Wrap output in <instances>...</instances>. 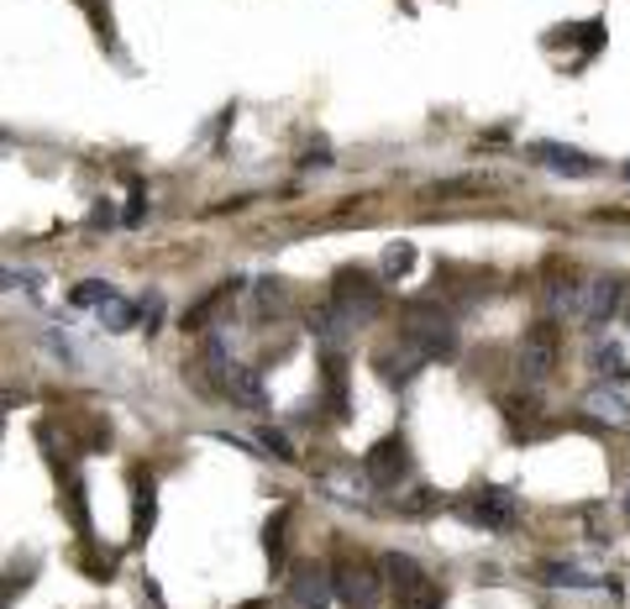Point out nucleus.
<instances>
[{
    "label": "nucleus",
    "instance_id": "4468645a",
    "mask_svg": "<svg viewBox=\"0 0 630 609\" xmlns=\"http://www.w3.org/2000/svg\"><path fill=\"white\" fill-rule=\"evenodd\" d=\"M132 542H148L152 536V525H158V488H152V478H132Z\"/></svg>",
    "mask_w": 630,
    "mask_h": 609
},
{
    "label": "nucleus",
    "instance_id": "393cba45",
    "mask_svg": "<svg viewBox=\"0 0 630 609\" xmlns=\"http://www.w3.org/2000/svg\"><path fill=\"white\" fill-rule=\"evenodd\" d=\"M410 269H416V247H410V243H394L390 252H384V274L399 278V274H410Z\"/></svg>",
    "mask_w": 630,
    "mask_h": 609
},
{
    "label": "nucleus",
    "instance_id": "2eb2a0df",
    "mask_svg": "<svg viewBox=\"0 0 630 609\" xmlns=\"http://www.w3.org/2000/svg\"><path fill=\"white\" fill-rule=\"evenodd\" d=\"M310 332H316V341H321L326 352H342V347H347V332H353V321H347V315H342V310H336V304L326 300L321 310H316Z\"/></svg>",
    "mask_w": 630,
    "mask_h": 609
},
{
    "label": "nucleus",
    "instance_id": "a211bd4d",
    "mask_svg": "<svg viewBox=\"0 0 630 609\" xmlns=\"http://www.w3.org/2000/svg\"><path fill=\"white\" fill-rule=\"evenodd\" d=\"M499 410H505V421L515 426V436H531V431H541V405H536V399H505Z\"/></svg>",
    "mask_w": 630,
    "mask_h": 609
},
{
    "label": "nucleus",
    "instance_id": "f03ea898",
    "mask_svg": "<svg viewBox=\"0 0 630 609\" xmlns=\"http://www.w3.org/2000/svg\"><path fill=\"white\" fill-rule=\"evenodd\" d=\"M331 304H336L353 326H362V321H373V315L384 310V289H379V278L368 274V269H342L336 284H331Z\"/></svg>",
    "mask_w": 630,
    "mask_h": 609
},
{
    "label": "nucleus",
    "instance_id": "f3484780",
    "mask_svg": "<svg viewBox=\"0 0 630 609\" xmlns=\"http://www.w3.org/2000/svg\"><path fill=\"white\" fill-rule=\"evenodd\" d=\"M95 315H100L106 332H132L137 326V304H126L121 295H106V300L95 304Z\"/></svg>",
    "mask_w": 630,
    "mask_h": 609
},
{
    "label": "nucleus",
    "instance_id": "423d86ee",
    "mask_svg": "<svg viewBox=\"0 0 630 609\" xmlns=\"http://www.w3.org/2000/svg\"><path fill=\"white\" fill-rule=\"evenodd\" d=\"M620 304H626V278L604 274L578 289V321H583V326H604L609 315H620Z\"/></svg>",
    "mask_w": 630,
    "mask_h": 609
},
{
    "label": "nucleus",
    "instance_id": "a878e982",
    "mask_svg": "<svg viewBox=\"0 0 630 609\" xmlns=\"http://www.w3.org/2000/svg\"><path fill=\"white\" fill-rule=\"evenodd\" d=\"M106 295H116V289H111V284H106V278H85V284H79V289H74V295H69V300L79 304V310H95V304L106 300Z\"/></svg>",
    "mask_w": 630,
    "mask_h": 609
},
{
    "label": "nucleus",
    "instance_id": "9d476101",
    "mask_svg": "<svg viewBox=\"0 0 630 609\" xmlns=\"http://www.w3.org/2000/svg\"><path fill=\"white\" fill-rule=\"evenodd\" d=\"M578 410H583V421H594V426H609V431L630 426V399L620 395V389H609V384L589 389V395L578 399Z\"/></svg>",
    "mask_w": 630,
    "mask_h": 609
},
{
    "label": "nucleus",
    "instance_id": "bb28decb",
    "mask_svg": "<svg viewBox=\"0 0 630 609\" xmlns=\"http://www.w3.org/2000/svg\"><path fill=\"white\" fill-rule=\"evenodd\" d=\"M258 447H263L269 457H279V462H295V447H289V436H284V431L263 426V431H258Z\"/></svg>",
    "mask_w": 630,
    "mask_h": 609
},
{
    "label": "nucleus",
    "instance_id": "7c9ffc66",
    "mask_svg": "<svg viewBox=\"0 0 630 609\" xmlns=\"http://www.w3.org/2000/svg\"><path fill=\"white\" fill-rule=\"evenodd\" d=\"M626 179H630V169H626Z\"/></svg>",
    "mask_w": 630,
    "mask_h": 609
},
{
    "label": "nucleus",
    "instance_id": "6e6552de",
    "mask_svg": "<svg viewBox=\"0 0 630 609\" xmlns=\"http://www.w3.org/2000/svg\"><path fill=\"white\" fill-rule=\"evenodd\" d=\"M362 473H368V484L373 488H394L405 473H410V447H405L399 436H384L373 452L362 457Z\"/></svg>",
    "mask_w": 630,
    "mask_h": 609
},
{
    "label": "nucleus",
    "instance_id": "1a4fd4ad",
    "mask_svg": "<svg viewBox=\"0 0 630 609\" xmlns=\"http://www.w3.org/2000/svg\"><path fill=\"white\" fill-rule=\"evenodd\" d=\"M331 573L316 568V562H300L289 573V609H331Z\"/></svg>",
    "mask_w": 630,
    "mask_h": 609
},
{
    "label": "nucleus",
    "instance_id": "9b49d317",
    "mask_svg": "<svg viewBox=\"0 0 630 609\" xmlns=\"http://www.w3.org/2000/svg\"><path fill=\"white\" fill-rule=\"evenodd\" d=\"M316 484H321V494H331L336 505H362L368 499V473H358V462H331V468H321L316 473Z\"/></svg>",
    "mask_w": 630,
    "mask_h": 609
},
{
    "label": "nucleus",
    "instance_id": "4be33fe9",
    "mask_svg": "<svg viewBox=\"0 0 630 609\" xmlns=\"http://www.w3.org/2000/svg\"><path fill=\"white\" fill-rule=\"evenodd\" d=\"M63 505H69V520H74V531H79V536H90V505H85V484H79V478L69 484Z\"/></svg>",
    "mask_w": 630,
    "mask_h": 609
},
{
    "label": "nucleus",
    "instance_id": "dca6fc26",
    "mask_svg": "<svg viewBox=\"0 0 630 609\" xmlns=\"http://www.w3.org/2000/svg\"><path fill=\"white\" fill-rule=\"evenodd\" d=\"M536 579L546 588H604L600 573H583V568H572V562H541Z\"/></svg>",
    "mask_w": 630,
    "mask_h": 609
},
{
    "label": "nucleus",
    "instance_id": "0eeeda50",
    "mask_svg": "<svg viewBox=\"0 0 630 609\" xmlns=\"http://www.w3.org/2000/svg\"><path fill=\"white\" fill-rule=\"evenodd\" d=\"M462 515L483 525V531H510L515 515H520V499H515L510 488H479L468 505H462Z\"/></svg>",
    "mask_w": 630,
    "mask_h": 609
},
{
    "label": "nucleus",
    "instance_id": "6ab92c4d",
    "mask_svg": "<svg viewBox=\"0 0 630 609\" xmlns=\"http://www.w3.org/2000/svg\"><path fill=\"white\" fill-rule=\"evenodd\" d=\"M32 568H37V562H11V568H5V579H0V609L11 605V599H16V594H27V583H32Z\"/></svg>",
    "mask_w": 630,
    "mask_h": 609
},
{
    "label": "nucleus",
    "instance_id": "7ed1b4c3",
    "mask_svg": "<svg viewBox=\"0 0 630 609\" xmlns=\"http://www.w3.org/2000/svg\"><path fill=\"white\" fill-rule=\"evenodd\" d=\"M557 352H563V341H557V321H536L531 332L520 336V352H515L520 378H526V384H546V378L557 373Z\"/></svg>",
    "mask_w": 630,
    "mask_h": 609
},
{
    "label": "nucleus",
    "instance_id": "20e7f679",
    "mask_svg": "<svg viewBox=\"0 0 630 609\" xmlns=\"http://www.w3.org/2000/svg\"><path fill=\"white\" fill-rule=\"evenodd\" d=\"M384 579H390V588L399 594V609H442V588L420 573L416 557L390 551V557H384Z\"/></svg>",
    "mask_w": 630,
    "mask_h": 609
},
{
    "label": "nucleus",
    "instance_id": "c756f323",
    "mask_svg": "<svg viewBox=\"0 0 630 609\" xmlns=\"http://www.w3.org/2000/svg\"><path fill=\"white\" fill-rule=\"evenodd\" d=\"M626 326H630V304H626Z\"/></svg>",
    "mask_w": 630,
    "mask_h": 609
},
{
    "label": "nucleus",
    "instance_id": "aec40b11",
    "mask_svg": "<svg viewBox=\"0 0 630 609\" xmlns=\"http://www.w3.org/2000/svg\"><path fill=\"white\" fill-rule=\"evenodd\" d=\"M226 300H232V284H226V289H215V295H206V300L195 304V310L184 315V332H206V321H210V315H215V310H221Z\"/></svg>",
    "mask_w": 630,
    "mask_h": 609
},
{
    "label": "nucleus",
    "instance_id": "39448f33",
    "mask_svg": "<svg viewBox=\"0 0 630 609\" xmlns=\"http://www.w3.org/2000/svg\"><path fill=\"white\" fill-rule=\"evenodd\" d=\"M331 594H336L347 609H379L384 583H379L373 568H362V562H342V568L331 573Z\"/></svg>",
    "mask_w": 630,
    "mask_h": 609
},
{
    "label": "nucleus",
    "instance_id": "ddd939ff",
    "mask_svg": "<svg viewBox=\"0 0 630 609\" xmlns=\"http://www.w3.org/2000/svg\"><path fill=\"white\" fill-rule=\"evenodd\" d=\"M221 389L247 405V410H269V395H263V378H258V368H242V363H226L221 368Z\"/></svg>",
    "mask_w": 630,
    "mask_h": 609
},
{
    "label": "nucleus",
    "instance_id": "f257e3e1",
    "mask_svg": "<svg viewBox=\"0 0 630 609\" xmlns=\"http://www.w3.org/2000/svg\"><path fill=\"white\" fill-rule=\"evenodd\" d=\"M405 341L416 347L425 363H436V358L457 352V326H452V315L442 304H410L405 310Z\"/></svg>",
    "mask_w": 630,
    "mask_h": 609
},
{
    "label": "nucleus",
    "instance_id": "c85d7f7f",
    "mask_svg": "<svg viewBox=\"0 0 630 609\" xmlns=\"http://www.w3.org/2000/svg\"><path fill=\"white\" fill-rule=\"evenodd\" d=\"M626 515H630V494H626Z\"/></svg>",
    "mask_w": 630,
    "mask_h": 609
},
{
    "label": "nucleus",
    "instance_id": "f8f14e48",
    "mask_svg": "<svg viewBox=\"0 0 630 609\" xmlns=\"http://www.w3.org/2000/svg\"><path fill=\"white\" fill-rule=\"evenodd\" d=\"M531 158H536V163H546L552 174H568V179H589V174H600V163H594L589 152L563 148V142H536V148H531Z\"/></svg>",
    "mask_w": 630,
    "mask_h": 609
},
{
    "label": "nucleus",
    "instance_id": "412c9836",
    "mask_svg": "<svg viewBox=\"0 0 630 609\" xmlns=\"http://www.w3.org/2000/svg\"><path fill=\"white\" fill-rule=\"evenodd\" d=\"M594 368H600L604 378H630V363H626V352H620L615 341H604V347H594Z\"/></svg>",
    "mask_w": 630,
    "mask_h": 609
},
{
    "label": "nucleus",
    "instance_id": "5701e85b",
    "mask_svg": "<svg viewBox=\"0 0 630 609\" xmlns=\"http://www.w3.org/2000/svg\"><path fill=\"white\" fill-rule=\"evenodd\" d=\"M85 573H90L95 583H106L111 573H116V551H100L90 547V536H85Z\"/></svg>",
    "mask_w": 630,
    "mask_h": 609
},
{
    "label": "nucleus",
    "instance_id": "cd10ccee",
    "mask_svg": "<svg viewBox=\"0 0 630 609\" xmlns=\"http://www.w3.org/2000/svg\"><path fill=\"white\" fill-rule=\"evenodd\" d=\"M22 284V274H11V269H0V289H16Z\"/></svg>",
    "mask_w": 630,
    "mask_h": 609
},
{
    "label": "nucleus",
    "instance_id": "b1692460",
    "mask_svg": "<svg viewBox=\"0 0 630 609\" xmlns=\"http://www.w3.org/2000/svg\"><path fill=\"white\" fill-rule=\"evenodd\" d=\"M284 525H289V505H279V510H273V520L263 525V547H269L273 562L284 557Z\"/></svg>",
    "mask_w": 630,
    "mask_h": 609
}]
</instances>
